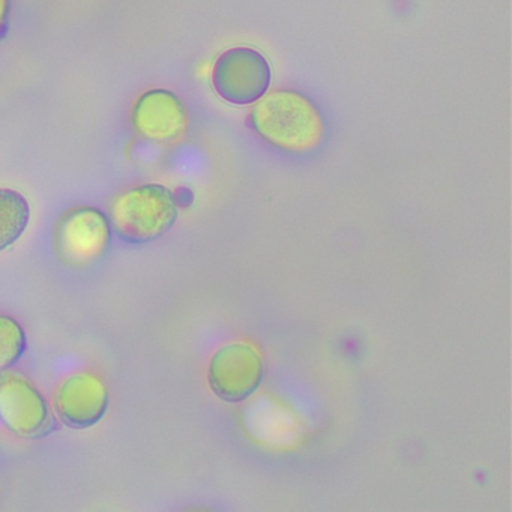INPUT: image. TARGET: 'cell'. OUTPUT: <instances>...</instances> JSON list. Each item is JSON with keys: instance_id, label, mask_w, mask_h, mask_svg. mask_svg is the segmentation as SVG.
<instances>
[{"instance_id": "8fae6325", "label": "cell", "mask_w": 512, "mask_h": 512, "mask_svg": "<svg viewBox=\"0 0 512 512\" xmlns=\"http://www.w3.org/2000/svg\"><path fill=\"white\" fill-rule=\"evenodd\" d=\"M11 0H0V40L5 37L10 20Z\"/></svg>"}, {"instance_id": "7a4b0ae2", "label": "cell", "mask_w": 512, "mask_h": 512, "mask_svg": "<svg viewBox=\"0 0 512 512\" xmlns=\"http://www.w3.org/2000/svg\"><path fill=\"white\" fill-rule=\"evenodd\" d=\"M178 205L169 188L145 184L118 194L110 203V226L128 244H149L172 230Z\"/></svg>"}, {"instance_id": "277c9868", "label": "cell", "mask_w": 512, "mask_h": 512, "mask_svg": "<svg viewBox=\"0 0 512 512\" xmlns=\"http://www.w3.org/2000/svg\"><path fill=\"white\" fill-rule=\"evenodd\" d=\"M268 59L250 47L227 50L212 68L215 92L227 103L248 106L268 94L271 86Z\"/></svg>"}, {"instance_id": "9c48e42d", "label": "cell", "mask_w": 512, "mask_h": 512, "mask_svg": "<svg viewBox=\"0 0 512 512\" xmlns=\"http://www.w3.org/2000/svg\"><path fill=\"white\" fill-rule=\"evenodd\" d=\"M31 206L19 191L0 188V253L16 244L28 229Z\"/></svg>"}, {"instance_id": "3957f363", "label": "cell", "mask_w": 512, "mask_h": 512, "mask_svg": "<svg viewBox=\"0 0 512 512\" xmlns=\"http://www.w3.org/2000/svg\"><path fill=\"white\" fill-rule=\"evenodd\" d=\"M112 241L109 218L94 206H77L59 218L53 247L68 268H89L107 253Z\"/></svg>"}, {"instance_id": "52a82bcc", "label": "cell", "mask_w": 512, "mask_h": 512, "mask_svg": "<svg viewBox=\"0 0 512 512\" xmlns=\"http://www.w3.org/2000/svg\"><path fill=\"white\" fill-rule=\"evenodd\" d=\"M109 389L98 374L91 371L67 377L56 389L53 409L62 424L74 430L97 425L109 409Z\"/></svg>"}, {"instance_id": "5b68a950", "label": "cell", "mask_w": 512, "mask_h": 512, "mask_svg": "<svg viewBox=\"0 0 512 512\" xmlns=\"http://www.w3.org/2000/svg\"><path fill=\"white\" fill-rule=\"evenodd\" d=\"M0 421L22 439H43L55 430L46 398L19 373L0 374Z\"/></svg>"}, {"instance_id": "8992f818", "label": "cell", "mask_w": 512, "mask_h": 512, "mask_svg": "<svg viewBox=\"0 0 512 512\" xmlns=\"http://www.w3.org/2000/svg\"><path fill=\"white\" fill-rule=\"evenodd\" d=\"M262 358L253 347L236 343L221 347L209 364L208 380L214 394L229 403L247 400L263 382Z\"/></svg>"}, {"instance_id": "6da1fadb", "label": "cell", "mask_w": 512, "mask_h": 512, "mask_svg": "<svg viewBox=\"0 0 512 512\" xmlns=\"http://www.w3.org/2000/svg\"><path fill=\"white\" fill-rule=\"evenodd\" d=\"M248 124L260 139L290 154L314 151L326 136L319 107L293 89H277L263 95L251 107Z\"/></svg>"}, {"instance_id": "ba28073f", "label": "cell", "mask_w": 512, "mask_h": 512, "mask_svg": "<svg viewBox=\"0 0 512 512\" xmlns=\"http://www.w3.org/2000/svg\"><path fill=\"white\" fill-rule=\"evenodd\" d=\"M131 122L143 139L158 143L178 142L187 133V107L173 92L151 89L137 98Z\"/></svg>"}, {"instance_id": "30bf717a", "label": "cell", "mask_w": 512, "mask_h": 512, "mask_svg": "<svg viewBox=\"0 0 512 512\" xmlns=\"http://www.w3.org/2000/svg\"><path fill=\"white\" fill-rule=\"evenodd\" d=\"M26 346L28 341L22 325L13 317L0 314V373L22 358Z\"/></svg>"}]
</instances>
